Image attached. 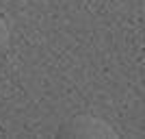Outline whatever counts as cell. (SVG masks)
I'll list each match as a JSON object with an SVG mask.
<instances>
[{
  "instance_id": "cell-1",
  "label": "cell",
  "mask_w": 145,
  "mask_h": 139,
  "mask_svg": "<svg viewBox=\"0 0 145 139\" xmlns=\"http://www.w3.org/2000/svg\"><path fill=\"white\" fill-rule=\"evenodd\" d=\"M59 137H117V130L102 117L80 113L65 120L56 130Z\"/></svg>"
},
{
  "instance_id": "cell-2",
  "label": "cell",
  "mask_w": 145,
  "mask_h": 139,
  "mask_svg": "<svg viewBox=\"0 0 145 139\" xmlns=\"http://www.w3.org/2000/svg\"><path fill=\"white\" fill-rule=\"evenodd\" d=\"M9 43H11V33H9V26H7L5 18L0 15V61L5 59L7 50H9Z\"/></svg>"
}]
</instances>
